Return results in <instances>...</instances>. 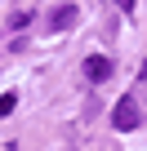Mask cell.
Instances as JSON below:
<instances>
[{
	"label": "cell",
	"mask_w": 147,
	"mask_h": 151,
	"mask_svg": "<svg viewBox=\"0 0 147 151\" xmlns=\"http://www.w3.org/2000/svg\"><path fill=\"white\" fill-rule=\"evenodd\" d=\"M76 18H80V14H76V5H58V9H54V27H58V31L76 27Z\"/></svg>",
	"instance_id": "obj_3"
},
{
	"label": "cell",
	"mask_w": 147,
	"mask_h": 151,
	"mask_svg": "<svg viewBox=\"0 0 147 151\" xmlns=\"http://www.w3.org/2000/svg\"><path fill=\"white\" fill-rule=\"evenodd\" d=\"M138 120H143V107H138L134 98H120L116 111H112V124H116L120 133H129V129H138Z\"/></svg>",
	"instance_id": "obj_1"
},
{
	"label": "cell",
	"mask_w": 147,
	"mask_h": 151,
	"mask_svg": "<svg viewBox=\"0 0 147 151\" xmlns=\"http://www.w3.org/2000/svg\"><path fill=\"white\" fill-rule=\"evenodd\" d=\"M14 107H18V93H5V98H0V116H9Z\"/></svg>",
	"instance_id": "obj_4"
},
{
	"label": "cell",
	"mask_w": 147,
	"mask_h": 151,
	"mask_svg": "<svg viewBox=\"0 0 147 151\" xmlns=\"http://www.w3.org/2000/svg\"><path fill=\"white\" fill-rule=\"evenodd\" d=\"M85 76H89L94 85L112 80V58H107V53H89V58H85Z\"/></svg>",
	"instance_id": "obj_2"
},
{
	"label": "cell",
	"mask_w": 147,
	"mask_h": 151,
	"mask_svg": "<svg viewBox=\"0 0 147 151\" xmlns=\"http://www.w3.org/2000/svg\"><path fill=\"white\" fill-rule=\"evenodd\" d=\"M116 5H120V9H125V14H134V0H116Z\"/></svg>",
	"instance_id": "obj_5"
}]
</instances>
